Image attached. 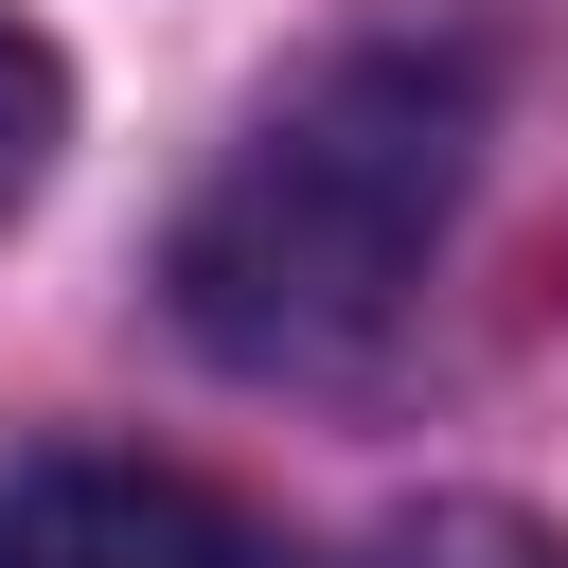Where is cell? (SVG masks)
Masks as SVG:
<instances>
[{
    "label": "cell",
    "instance_id": "obj_1",
    "mask_svg": "<svg viewBox=\"0 0 568 568\" xmlns=\"http://www.w3.org/2000/svg\"><path fill=\"white\" fill-rule=\"evenodd\" d=\"M479 160V53L462 36H355L320 53L178 213V320L231 373H355Z\"/></svg>",
    "mask_w": 568,
    "mask_h": 568
},
{
    "label": "cell",
    "instance_id": "obj_2",
    "mask_svg": "<svg viewBox=\"0 0 568 568\" xmlns=\"http://www.w3.org/2000/svg\"><path fill=\"white\" fill-rule=\"evenodd\" d=\"M0 568H302L248 497H213L195 462H124V444H53L0 479Z\"/></svg>",
    "mask_w": 568,
    "mask_h": 568
},
{
    "label": "cell",
    "instance_id": "obj_3",
    "mask_svg": "<svg viewBox=\"0 0 568 568\" xmlns=\"http://www.w3.org/2000/svg\"><path fill=\"white\" fill-rule=\"evenodd\" d=\"M355 568H568L532 515H497V497H426V515H390Z\"/></svg>",
    "mask_w": 568,
    "mask_h": 568
},
{
    "label": "cell",
    "instance_id": "obj_4",
    "mask_svg": "<svg viewBox=\"0 0 568 568\" xmlns=\"http://www.w3.org/2000/svg\"><path fill=\"white\" fill-rule=\"evenodd\" d=\"M53 106H71V89H53V53L0 18V213H18V178L53 160Z\"/></svg>",
    "mask_w": 568,
    "mask_h": 568
}]
</instances>
